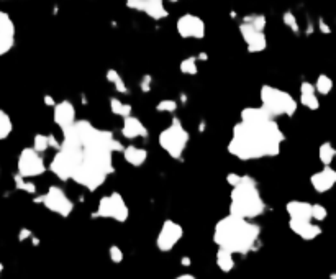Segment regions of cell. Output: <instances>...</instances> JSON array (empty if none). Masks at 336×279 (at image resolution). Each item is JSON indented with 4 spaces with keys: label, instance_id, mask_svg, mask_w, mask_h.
<instances>
[{
    "label": "cell",
    "instance_id": "1",
    "mask_svg": "<svg viewBox=\"0 0 336 279\" xmlns=\"http://www.w3.org/2000/svg\"><path fill=\"white\" fill-rule=\"evenodd\" d=\"M284 140L285 135L282 133L276 120H266L259 123L238 121L233 127L228 153L241 161L274 158L280 153V145Z\"/></svg>",
    "mask_w": 336,
    "mask_h": 279
},
{
    "label": "cell",
    "instance_id": "2",
    "mask_svg": "<svg viewBox=\"0 0 336 279\" xmlns=\"http://www.w3.org/2000/svg\"><path fill=\"white\" fill-rule=\"evenodd\" d=\"M261 227L251 220L226 215L213 228V243L231 255H248L256 250Z\"/></svg>",
    "mask_w": 336,
    "mask_h": 279
},
{
    "label": "cell",
    "instance_id": "3",
    "mask_svg": "<svg viewBox=\"0 0 336 279\" xmlns=\"http://www.w3.org/2000/svg\"><path fill=\"white\" fill-rule=\"evenodd\" d=\"M228 215L236 219L253 220L266 212V202L259 192L258 182L251 176H243L241 182L231 189Z\"/></svg>",
    "mask_w": 336,
    "mask_h": 279
},
{
    "label": "cell",
    "instance_id": "4",
    "mask_svg": "<svg viewBox=\"0 0 336 279\" xmlns=\"http://www.w3.org/2000/svg\"><path fill=\"white\" fill-rule=\"evenodd\" d=\"M259 99H261V109L272 120L282 115L294 117L295 112H297V100L289 92L272 87V85H262L261 92H259Z\"/></svg>",
    "mask_w": 336,
    "mask_h": 279
},
{
    "label": "cell",
    "instance_id": "5",
    "mask_svg": "<svg viewBox=\"0 0 336 279\" xmlns=\"http://www.w3.org/2000/svg\"><path fill=\"white\" fill-rule=\"evenodd\" d=\"M190 135L184 128L182 121L174 117L171 125L159 133L158 141L159 146L171 156L172 159H181L187 145H189Z\"/></svg>",
    "mask_w": 336,
    "mask_h": 279
},
{
    "label": "cell",
    "instance_id": "6",
    "mask_svg": "<svg viewBox=\"0 0 336 279\" xmlns=\"http://www.w3.org/2000/svg\"><path fill=\"white\" fill-rule=\"evenodd\" d=\"M93 219H112L115 222H127L130 217V209L120 192H112L98 200L97 210L92 214Z\"/></svg>",
    "mask_w": 336,
    "mask_h": 279
},
{
    "label": "cell",
    "instance_id": "7",
    "mask_svg": "<svg viewBox=\"0 0 336 279\" xmlns=\"http://www.w3.org/2000/svg\"><path fill=\"white\" fill-rule=\"evenodd\" d=\"M33 202L44 205L49 212L59 215L62 219L69 217L74 210V202L66 196V192L59 186H49L48 191L43 196L35 197Z\"/></svg>",
    "mask_w": 336,
    "mask_h": 279
},
{
    "label": "cell",
    "instance_id": "8",
    "mask_svg": "<svg viewBox=\"0 0 336 279\" xmlns=\"http://www.w3.org/2000/svg\"><path fill=\"white\" fill-rule=\"evenodd\" d=\"M46 171V164L33 148H23L19 155V161H17V174L23 179L26 178H38L44 174Z\"/></svg>",
    "mask_w": 336,
    "mask_h": 279
},
{
    "label": "cell",
    "instance_id": "9",
    "mask_svg": "<svg viewBox=\"0 0 336 279\" xmlns=\"http://www.w3.org/2000/svg\"><path fill=\"white\" fill-rule=\"evenodd\" d=\"M184 237V228L182 225H179L174 220L168 219L163 222V227L156 237V246H158L159 251L163 253H168V251H172L174 246L181 241V238Z\"/></svg>",
    "mask_w": 336,
    "mask_h": 279
},
{
    "label": "cell",
    "instance_id": "10",
    "mask_svg": "<svg viewBox=\"0 0 336 279\" xmlns=\"http://www.w3.org/2000/svg\"><path fill=\"white\" fill-rule=\"evenodd\" d=\"M107 178H109L107 174H104L102 171H98L95 168H92V166L79 164L71 179H73L75 184H79V186L86 187L87 191L95 192L98 187L104 186Z\"/></svg>",
    "mask_w": 336,
    "mask_h": 279
},
{
    "label": "cell",
    "instance_id": "11",
    "mask_svg": "<svg viewBox=\"0 0 336 279\" xmlns=\"http://www.w3.org/2000/svg\"><path fill=\"white\" fill-rule=\"evenodd\" d=\"M176 30L181 38L202 40L205 37V23L194 13H184L176 21Z\"/></svg>",
    "mask_w": 336,
    "mask_h": 279
},
{
    "label": "cell",
    "instance_id": "12",
    "mask_svg": "<svg viewBox=\"0 0 336 279\" xmlns=\"http://www.w3.org/2000/svg\"><path fill=\"white\" fill-rule=\"evenodd\" d=\"M127 7L131 10L143 12L151 20H164L169 15V12L164 7V2H161V0H128Z\"/></svg>",
    "mask_w": 336,
    "mask_h": 279
},
{
    "label": "cell",
    "instance_id": "13",
    "mask_svg": "<svg viewBox=\"0 0 336 279\" xmlns=\"http://www.w3.org/2000/svg\"><path fill=\"white\" fill-rule=\"evenodd\" d=\"M240 33H241V38L244 40L246 43V49H248V53L251 55H254V53H261L266 49L267 46V38L266 35L261 33V31L254 30L253 26L249 23H240Z\"/></svg>",
    "mask_w": 336,
    "mask_h": 279
},
{
    "label": "cell",
    "instance_id": "14",
    "mask_svg": "<svg viewBox=\"0 0 336 279\" xmlns=\"http://www.w3.org/2000/svg\"><path fill=\"white\" fill-rule=\"evenodd\" d=\"M49 169H51V173L55 174L59 181L66 182V181H71V178H73V174L75 171V164L67 158L64 153L56 151V155L53 156L51 163H49Z\"/></svg>",
    "mask_w": 336,
    "mask_h": 279
},
{
    "label": "cell",
    "instance_id": "15",
    "mask_svg": "<svg viewBox=\"0 0 336 279\" xmlns=\"http://www.w3.org/2000/svg\"><path fill=\"white\" fill-rule=\"evenodd\" d=\"M53 120L61 130L69 128L75 121V107L71 100L57 102L55 105V112H53Z\"/></svg>",
    "mask_w": 336,
    "mask_h": 279
},
{
    "label": "cell",
    "instance_id": "16",
    "mask_svg": "<svg viewBox=\"0 0 336 279\" xmlns=\"http://www.w3.org/2000/svg\"><path fill=\"white\" fill-rule=\"evenodd\" d=\"M310 184H312V187L318 192V194H325V192H328L331 187H335V184H336V171L331 168V166H325L321 171L312 174Z\"/></svg>",
    "mask_w": 336,
    "mask_h": 279
},
{
    "label": "cell",
    "instance_id": "17",
    "mask_svg": "<svg viewBox=\"0 0 336 279\" xmlns=\"http://www.w3.org/2000/svg\"><path fill=\"white\" fill-rule=\"evenodd\" d=\"M289 228L295 233V235H299L302 240H305V241H312L321 235L320 225L312 223V222H305V220H292L290 219Z\"/></svg>",
    "mask_w": 336,
    "mask_h": 279
},
{
    "label": "cell",
    "instance_id": "18",
    "mask_svg": "<svg viewBox=\"0 0 336 279\" xmlns=\"http://www.w3.org/2000/svg\"><path fill=\"white\" fill-rule=\"evenodd\" d=\"M149 132H148L146 125L143 123L136 117H127L123 119V127H122V137L128 140H136V138H146Z\"/></svg>",
    "mask_w": 336,
    "mask_h": 279
},
{
    "label": "cell",
    "instance_id": "19",
    "mask_svg": "<svg viewBox=\"0 0 336 279\" xmlns=\"http://www.w3.org/2000/svg\"><path fill=\"white\" fill-rule=\"evenodd\" d=\"M289 217L292 220H305L312 222V204L305 200H289L285 204Z\"/></svg>",
    "mask_w": 336,
    "mask_h": 279
},
{
    "label": "cell",
    "instance_id": "20",
    "mask_svg": "<svg viewBox=\"0 0 336 279\" xmlns=\"http://www.w3.org/2000/svg\"><path fill=\"white\" fill-rule=\"evenodd\" d=\"M122 155H123L125 161H127L128 164L134 166V168H140V166L145 164L146 159H148V151L145 150V148L134 146V145L125 146Z\"/></svg>",
    "mask_w": 336,
    "mask_h": 279
},
{
    "label": "cell",
    "instance_id": "21",
    "mask_svg": "<svg viewBox=\"0 0 336 279\" xmlns=\"http://www.w3.org/2000/svg\"><path fill=\"white\" fill-rule=\"evenodd\" d=\"M240 119V121H244V123H259V121L272 120L261 107H246V109L241 110Z\"/></svg>",
    "mask_w": 336,
    "mask_h": 279
},
{
    "label": "cell",
    "instance_id": "22",
    "mask_svg": "<svg viewBox=\"0 0 336 279\" xmlns=\"http://www.w3.org/2000/svg\"><path fill=\"white\" fill-rule=\"evenodd\" d=\"M215 259H217V266L222 273H230L235 269V258H233L231 253H228L225 250L218 248Z\"/></svg>",
    "mask_w": 336,
    "mask_h": 279
},
{
    "label": "cell",
    "instance_id": "23",
    "mask_svg": "<svg viewBox=\"0 0 336 279\" xmlns=\"http://www.w3.org/2000/svg\"><path fill=\"white\" fill-rule=\"evenodd\" d=\"M336 158V148L331 145L330 141L321 143L320 148H318V159L321 161L323 166H330L333 163V159Z\"/></svg>",
    "mask_w": 336,
    "mask_h": 279
},
{
    "label": "cell",
    "instance_id": "24",
    "mask_svg": "<svg viewBox=\"0 0 336 279\" xmlns=\"http://www.w3.org/2000/svg\"><path fill=\"white\" fill-rule=\"evenodd\" d=\"M0 37L15 38V23L7 12L0 10Z\"/></svg>",
    "mask_w": 336,
    "mask_h": 279
},
{
    "label": "cell",
    "instance_id": "25",
    "mask_svg": "<svg viewBox=\"0 0 336 279\" xmlns=\"http://www.w3.org/2000/svg\"><path fill=\"white\" fill-rule=\"evenodd\" d=\"M110 110H112V114H113V115H118V117H122V119H127V117H131L133 107L130 105V103L122 102L120 99L112 97L110 99Z\"/></svg>",
    "mask_w": 336,
    "mask_h": 279
},
{
    "label": "cell",
    "instance_id": "26",
    "mask_svg": "<svg viewBox=\"0 0 336 279\" xmlns=\"http://www.w3.org/2000/svg\"><path fill=\"white\" fill-rule=\"evenodd\" d=\"M107 80H109L110 84H113L115 91L118 94H128L130 92L128 85L125 84L123 78L120 76V73L116 69H109V71H107Z\"/></svg>",
    "mask_w": 336,
    "mask_h": 279
},
{
    "label": "cell",
    "instance_id": "27",
    "mask_svg": "<svg viewBox=\"0 0 336 279\" xmlns=\"http://www.w3.org/2000/svg\"><path fill=\"white\" fill-rule=\"evenodd\" d=\"M313 87H315V92H318L320 96H328L333 91V80L326 74H320L317 78L315 84H313Z\"/></svg>",
    "mask_w": 336,
    "mask_h": 279
},
{
    "label": "cell",
    "instance_id": "28",
    "mask_svg": "<svg viewBox=\"0 0 336 279\" xmlns=\"http://www.w3.org/2000/svg\"><path fill=\"white\" fill-rule=\"evenodd\" d=\"M13 132V123L12 119L8 117L7 112L0 109V140H7Z\"/></svg>",
    "mask_w": 336,
    "mask_h": 279
},
{
    "label": "cell",
    "instance_id": "29",
    "mask_svg": "<svg viewBox=\"0 0 336 279\" xmlns=\"http://www.w3.org/2000/svg\"><path fill=\"white\" fill-rule=\"evenodd\" d=\"M243 21H244V23H249L254 30L261 31V33H264V30H266V25H267L266 17L261 15V13H253V15L244 17Z\"/></svg>",
    "mask_w": 336,
    "mask_h": 279
},
{
    "label": "cell",
    "instance_id": "30",
    "mask_svg": "<svg viewBox=\"0 0 336 279\" xmlns=\"http://www.w3.org/2000/svg\"><path fill=\"white\" fill-rule=\"evenodd\" d=\"M13 181H15L17 191H23V192H26V194H31V196L37 194V184H35V182L26 181V179L19 176V174H15V176H13Z\"/></svg>",
    "mask_w": 336,
    "mask_h": 279
},
{
    "label": "cell",
    "instance_id": "31",
    "mask_svg": "<svg viewBox=\"0 0 336 279\" xmlns=\"http://www.w3.org/2000/svg\"><path fill=\"white\" fill-rule=\"evenodd\" d=\"M179 69H181L182 74H187V76H195L199 73V67H197V58L195 56H189L186 58L181 66H179Z\"/></svg>",
    "mask_w": 336,
    "mask_h": 279
},
{
    "label": "cell",
    "instance_id": "32",
    "mask_svg": "<svg viewBox=\"0 0 336 279\" xmlns=\"http://www.w3.org/2000/svg\"><path fill=\"white\" fill-rule=\"evenodd\" d=\"M33 148L35 151L38 153V155H41L49 148V140H48V135H43V133H37L33 138Z\"/></svg>",
    "mask_w": 336,
    "mask_h": 279
},
{
    "label": "cell",
    "instance_id": "33",
    "mask_svg": "<svg viewBox=\"0 0 336 279\" xmlns=\"http://www.w3.org/2000/svg\"><path fill=\"white\" fill-rule=\"evenodd\" d=\"M177 102L172 100V99H163V100L158 102L156 105V110L161 112V114H174L177 110Z\"/></svg>",
    "mask_w": 336,
    "mask_h": 279
},
{
    "label": "cell",
    "instance_id": "34",
    "mask_svg": "<svg viewBox=\"0 0 336 279\" xmlns=\"http://www.w3.org/2000/svg\"><path fill=\"white\" fill-rule=\"evenodd\" d=\"M300 103H302L303 107H307L308 110L320 109V100H318L317 94H305V96H300Z\"/></svg>",
    "mask_w": 336,
    "mask_h": 279
},
{
    "label": "cell",
    "instance_id": "35",
    "mask_svg": "<svg viewBox=\"0 0 336 279\" xmlns=\"http://www.w3.org/2000/svg\"><path fill=\"white\" fill-rule=\"evenodd\" d=\"M282 21H284V25H285V26H289V28L292 30L295 35H299V33H300V25H299V20H297V17H295L292 12H284V15H282Z\"/></svg>",
    "mask_w": 336,
    "mask_h": 279
},
{
    "label": "cell",
    "instance_id": "36",
    "mask_svg": "<svg viewBox=\"0 0 336 279\" xmlns=\"http://www.w3.org/2000/svg\"><path fill=\"white\" fill-rule=\"evenodd\" d=\"M326 217H328V210H326L323 205H321V204H313L312 205V220L323 222Z\"/></svg>",
    "mask_w": 336,
    "mask_h": 279
},
{
    "label": "cell",
    "instance_id": "37",
    "mask_svg": "<svg viewBox=\"0 0 336 279\" xmlns=\"http://www.w3.org/2000/svg\"><path fill=\"white\" fill-rule=\"evenodd\" d=\"M109 256H110L112 263H115V264H120L123 261V251L120 246H116V245H112L109 248Z\"/></svg>",
    "mask_w": 336,
    "mask_h": 279
},
{
    "label": "cell",
    "instance_id": "38",
    "mask_svg": "<svg viewBox=\"0 0 336 279\" xmlns=\"http://www.w3.org/2000/svg\"><path fill=\"white\" fill-rule=\"evenodd\" d=\"M15 46V38H5L0 37V56L7 55L10 49Z\"/></svg>",
    "mask_w": 336,
    "mask_h": 279
},
{
    "label": "cell",
    "instance_id": "39",
    "mask_svg": "<svg viewBox=\"0 0 336 279\" xmlns=\"http://www.w3.org/2000/svg\"><path fill=\"white\" fill-rule=\"evenodd\" d=\"M151 82H153V78H151L149 74H145L141 78V80H140V89H141V92H145V94H148L151 91Z\"/></svg>",
    "mask_w": 336,
    "mask_h": 279
},
{
    "label": "cell",
    "instance_id": "40",
    "mask_svg": "<svg viewBox=\"0 0 336 279\" xmlns=\"http://www.w3.org/2000/svg\"><path fill=\"white\" fill-rule=\"evenodd\" d=\"M305 94H317V92H315V87H313V84L307 82V80H303V82L300 84V96H305Z\"/></svg>",
    "mask_w": 336,
    "mask_h": 279
},
{
    "label": "cell",
    "instance_id": "41",
    "mask_svg": "<svg viewBox=\"0 0 336 279\" xmlns=\"http://www.w3.org/2000/svg\"><path fill=\"white\" fill-rule=\"evenodd\" d=\"M241 178H243V176H240V174H236V173H230V174H228V176H226V182L230 184L231 189H233V187H236V186H238V184L241 182Z\"/></svg>",
    "mask_w": 336,
    "mask_h": 279
},
{
    "label": "cell",
    "instance_id": "42",
    "mask_svg": "<svg viewBox=\"0 0 336 279\" xmlns=\"http://www.w3.org/2000/svg\"><path fill=\"white\" fill-rule=\"evenodd\" d=\"M318 30L321 31V33L323 35H330L331 33V28H330V25L326 23V21L323 20V19H320L318 20Z\"/></svg>",
    "mask_w": 336,
    "mask_h": 279
},
{
    "label": "cell",
    "instance_id": "43",
    "mask_svg": "<svg viewBox=\"0 0 336 279\" xmlns=\"http://www.w3.org/2000/svg\"><path fill=\"white\" fill-rule=\"evenodd\" d=\"M28 238H33L31 230H28V228H21V230L19 232V241H26Z\"/></svg>",
    "mask_w": 336,
    "mask_h": 279
},
{
    "label": "cell",
    "instance_id": "44",
    "mask_svg": "<svg viewBox=\"0 0 336 279\" xmlns=\"http://www.w3.org/2000/svg\"><path fill=\"white\" fill-rule=\"evenodd\" d=\"M48 140H49V148H55V150L59 151L61 143L57 141V138L55 137V135H48Z\"/></svg>",
    "mask_w": 336,
    "mask_h": 279
},
{
    "label": "cell",
    "instance_id": "45",
    "mask_svg": "<svg viewBox=\"0 0 336 279\" xmlns=\"http://www.w3.org/2000/svg\"><path fill=\"white\" fill-rule=\"evenodd\" d=\"M44 103H46V105H49V107H53V109H55V105H56L55 99H53L51 96H44Z\"/></svg>",
    "mask_w": 336,
    "mask_h": 279
},
{
    "label": "cell",
    "instance_id": "46",
    "mask_svg": "<svg viewBox=\"0 0 336 279\" xmlns=\"http://www.w3.org/2000/svg\"><path fill=\"white\" fill-rule=\"evenodd\" d=\"M190 263H192V261H190L189 256H182V258H181V264H182V266H190Z\"/></svg>",
    "mask_w": 336,
    "mask_h": 279
},
{
    "label": "cell",
    "instance_id": "47",
    "mask_svg": "<svg viewBox=\"0 0 336 279\" xmlns=\"http://www.w3.org/2000/svg\"><path fill=\"white\" fill-rule=\"evenodd\" d=\"M197 58V61H207L208 60V55L207 53H200L199 56H195Z\"/></svg>",
    "mask_w": 336,
    "mask_h": 279
},
{
    "label": "cell",
    "instance_id": "48",
    "mask_svg": "<svg viewBox=\"0 0 336 279\" xmlns=\"http://www.w3.org/2000/svg\"><path fill=\"white\" fill-rule=\"evenodd\" d=\"M176 279H197L194 274H181V276H177Z\"/></svg>",
    "mask_w": 336,
    "mask_h": 279
},
{
    "label": "cell",
    "instance_id": "49",
    "mask_svg": "<svg viewBox=\"0 0 336 279\" xmlns=\"http://www.w3.org/2000/svg\"><path fill=\"white\" fill-rule=\"evenodd\" d=\"M330 279H336V273H331L330 274Z\"/></svg>",
    "mask_w": 336,
    "mask_h": 279
},
{
    "label": "cell",
    "instance_id": "50",
    "mask_svg": "<svg viewBox=\"0 0 336 279\" xmlns=\"http://www.w3.org/2000/svg\"><path fill=\"white\" fill-rule=\"evenodd\" d=\"M3 273V263H0V274Z\"/></svg>",
    "mask_w": 336,
    "mask_h": 279
}]
</instances>
